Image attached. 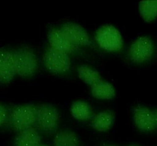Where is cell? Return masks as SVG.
Segmentation results:
<instances>
[{
	"mask_svg": "<svg viewBox=\"0 0 157 146\" xmlns=\"http://www.w3.org/2000/svg\"><path fill=\"white\" fill-rule=\"evenodd\" d=\"M12 53L16 74L22 77H29L36 72L39 60L31 48L21 47L15 50Z\"/></svg>",
	"mask_w": 157,
	"mask_h": 146,
	"instance_id": "cell-1",
	"label": "cell"
},
{
	"mask_svg": "<svg viewBox=\"0 0 157 146\" xmlns=\"http://www.w3.org/2000/svg\"><path fill=\"white\" fill-rule=\"evenodd\" d=\"M95 40L99 47L107 52H118L123 47V39L120 31L112 25L100 26L96 31Z\"/></svg>",
	"mask_w": 157,
	"mask_h": 146,
	"instance_id": "cell-2",
	"label": "cell"
},
{
	"mask_svg": "<svg viewBox=\"0 0 157 146\" xmlns=\"http://www.w3.org/2000/svg\"><path fill=\"white\" fill-rule=\"evenodd\" d=\"M37 107L33 104H22L15 107L10 114L12 127L21 131L32 127L36 123Z\"/></svg>",
	"mask_w": 157,
	"mask_h": 146,
	"instance_id": "cell-3",
	"label": "cell"
},
{
	"mask_svg": "<svg viewBox=\"0 0 157 146\" xmlns=\"http://www.w3.org/2000/svg\"><path fill=\"white\" fill-rule=\"evenodd\" d=\"M44 63L48 71L56 74L67 72L71 65V59L67 53L51 47L48 48L45 52Z\"/></svg>",
	"mask_w": 157,
	"mask_h": 146,
	"instance_id": "cell-4",
	"label": "cell"
},
{
	"mask_svg": "<svg viewBox=\"0 0 157 146\" xmlns=\"http://www.w3.org/2000/svg\"><path fill=\"white\" fill-rule=\"evenodd\" d=\"M155 52V44L148 36H140L136 39L129 49V56L132 61L137 64L149 61Z\"/></svg>",
	"mask_w": 157,
	"mask_h": 146,
	"instance_id": "cell-5",
	"label": "cell"
},
{
	"mask_svg": "<svg viewBox=\"0 0 157 146\" xmlns=\"http://www.w3.org/2000/svg\"><path fill=\"white\" fill-rule=\"evenodd\" d=\"M59 114L57 109L49 104H42L37 107L36 123L40 129L52 132L57 127Z\"/></svg>",
	"mask_w": 157,
	"mask_h": 146,
	"instance_id": "cell-6",
	"label": "cell"
},
{
	"mask_svg": "<svg viewBox=\"0 0 157 146\" xmlns=\"http://www.w3.org/2000/svg\"><path fill=\"white\" fill-rule=\"evenodd\" d=\"M60 29L76 47L90 45L91 43L87 31L83 26L76 23L66 22Z\"/></svg>",
	"mask_w": 157,
	"mask_h": 146,
	"instance_id": "cell-7",
	"label": "cell"
},
{
	"mask_svg": "<svg viewBox=\"0 0 157 146\" xmlns=\"http://www.w3.org/2000/svg\"><path fill=\"white\" fill-rule=\"evenodd\" d=\"M133 120L136 126L144 132H151L156 126L153 111L142 105L134 109Z\"/></svg>",
	"mask_w": 157,
	"mask_h": 146,
	"instance_id": "cell-8",
	"label": "cell"
},
{
	"mask_svg": "<svg viewBox=\"0 0 157 146\" xmlns=\"http://www.w3.org/2000/svg\"><path fill=\"white\" fill-rule=\"evenodd\" d=\"M16 75L13 53L5 48H0V83H9Z\"/></svg>",
	"mask_w": 157,
	"mask_h": 146,
	"instance_id": "cell-9",
	"label": "cell"
},
{
	"mask_svg": "<svg viewBox=\"0 0 157 146\" xmlns=\"http://www.w3.org/2000/svg\"><path fill=\"white\" fill-rule=\"evenodd\" d=\"M48 40L51 47L67 54L73 52L77 47L60 28H51L48 32Z\"/></svg>",
	"mask_w": 157,
	"mask_h": 146,
	"instance_id": "cell-10",
	"label": "cell"
},
{
	"mask_svg": "<svg viewBox=\"0 0 157 146\" xmlns=\"http://www.w3.org/2000/svg\"><path fill=\"white\" fill-rule=\"evenodd\" d=\"M15 146H38L40 144V136L33 127L25 129L17 136Z\"/></svg>",
	"mask_w": 157,
	"mask_h": 146,
	"instance_id": "cell-11",
	"label": "cell"
},
{
	"mask_svg": "<svg viewBox=\"0 0 157 146\" xmlns=\"http://www.w3.org/2000/svg\"><path fill=\"white\" fill-rule=\"evenodd\" d=\"M115 116L110 110L100 112L95 115L92 121L93 128L99 132L108 131L113 124Z\"/></svg>",
	"mask_w": 157,
	"mask_h": 146,
	"instance_id": "cell-12",
	"label": "cell"
},
{
	"mask_svg": "<svg viewBox=\"0 0 157 146\" xmlns=\"http://www.w3.org/2000/svg\"><path fill=\"white\" fill-rule=\"evenodd\" d=\"M91 93L94 98L102 100L111 99L116 96L115 89L113 85L103 80L91 86Z\"/></svg>",
	"mask_w": 157,
	"mask_h": 146,
	"instance_id": "cell-13",
	"label": "cell"
},
{
	"mask_svg": "<svg viewBox=\"0 0 157 146\" xmlns=\"http://www.w3.org/2000/svg\"><path fill=\"white\" fill-rule=\"evenodd\" d=\"M77 72L79 78L85 83L91 86L102 81L99 72L88 65H80L78 68Z\"/></svg>",
	"mask_w": 157,
	"mask_h": 146,
	"instance_id": "cell-14",
	"label": "cell"
},
{
	"mask_svg": "<svg viewBox=\"0 0 157 146\" xmlns=\"http://www.w3.org/2000/svg\"><path fill=\"white\" fill-rule=\"evenodd\" d=\"M54 146H80V140L77 134L71 130H63L58 132L53 139Z\"/></svg>",
	"mask_w": 157,
	"mask_h": 146,
	"instance_id": "cell-15",
	"label": "cell"
},
{
	"mask_svg": "<svg viewBox=\"0 0 157 146\" xmlns=\"http://www.w3.org/2000/svg\"><path fill=\"white\" fill-rule=\"evenodd\" d=\"M139 13L143 20L150 23L157 18V0L141 1L139 3Z\"/></svg>",
	"mask_w": 157,
	"mask_h": 146,
	"instance_id": "cell-16",
	"label": "cell"
},
{
	"mask_svg": "<svg viewBox=\"0 0 157 146\" xmlns=\"http://www.w3.org/2000/svg\"><path fill=\"white\" fill-rule=\"evenodd\" d=\"M71 113L77 120H86L91 118L93 111L88 102L84 101H76L71 105Z\"/></svg>",
	"mask_w": 157,
	"mask_h": 146,
	"instance_id": "cell-17",
	"label": "cell"
},
{
	"mask_svg": "<svg viewBox=\"0 0 157 146\" xmlns=\"http://www.w3.org/2000/svg\"><path fill=\"white\" fill-rule=\"evenodd\" d=\"M7 117L8 112L6 107L2 104H0V126L6 121Z\"/></svg>",
	"mask_w": 157,
	"mask_h": 146,
	"instance_id": "cell-18",
	"label": "cell"
},
{
	"mask_svg": "<svg viewBox=\"0 0 157 146\" xmlns=\"http://www.w3.org/2000/svg\"><path fill=\"white\" fill-rule=\"evenodd\" d=\"M153 115H154V117H155V120L156 125L157 126V109L153 110Z\"/></svg>",
	"mask_w": 157,
	"mask_h": 146,
	"instance_id": "cell-19",
	"label": "cell"
},
{
	"mask_svg": "<svg viewBox=\"0 0 157 146\" xmlns=\"http://www.w3.org/2000/svg\"><path fill=\"white\" fill-rule=\"evenodd\" d=\"M38 146H47V145H43V144H40L39 145H38Z\"/></svg>",
	"mask_w": 157,
	"mask_h": 146,
	"instance_id": "cell-20",
	"label": "cell"
},
{
	"mask_svg": "<svg viewBox=\"0 0 157 146\" xmlns=\"http://www.w3.org/2000/svg\"><path fill=\"white\" fill-rule=\"evenodd\" d=\"M132 146H139V145H132Z\"/></svg>",
	"mask_w": 157,
	"mask_h": 146,
	"instance_id": "cell-21",
	"label": "cell"
},
{
	"mask_svg": "<svg viewBox=\"0 0 157 146\" xmlns=\"http://www.w3.org/2000/svg\"><path fill=\"white\" fill-rule=\"evenodd\" d=\"M108 146H113V145H108Z\"/></svg>",
	"mask_w": 157,
	"mask_h": 146,
	"instance_id": "cell-22",
	"label": "cell"
}]
</instances>
